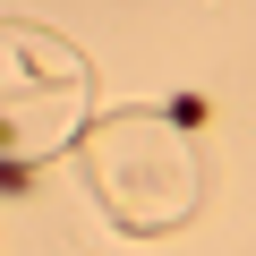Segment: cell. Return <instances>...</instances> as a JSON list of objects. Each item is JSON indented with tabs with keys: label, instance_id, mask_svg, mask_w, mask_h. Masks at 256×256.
I'll return each instance as SVG.
<instances>
[{
	"label": "cell",
	"instance_id": "cell-2",
	"mask_svg": "<svg viewBox=\"0 0 256 256\" xmlns=\"http://www.w3.org/2000/svg\"><path fill=\"white\" fill-rule=\"evenodd\" d=\"M0 188H9V196H26V188H34V162H18V154H0Z\"/></svg>",
	"mask_w": 256,
	"mask_h": 256
},
{
	"label": "cell",
	"instance_id": "cell-1",
	"mask_svg": "<svg viewBox=\"0 0 256 256\" xmlns=\"http://www.w3.org/2000/svg\"><path fill=\"white\" fill-rule=\"evenodd\" d=\"M162 120H171V128H205V94H171Z\"/></svg>",
	"mask_w": 256,
	"mask_h": 256
}]
</instances>
